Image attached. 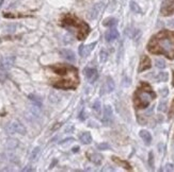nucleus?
<instances>
[{"label":"nucleus","instance_id":"1","mask_svg":"<svg viewBox=\"0 0 174 172\" xmlns=\"http://www.w3.org/2000/svg\"><path fill=\"white\" fill-rule=\"evenodd\" d=\"M49 69L57 75L60 77V79L57 81H52L51 85L56 88L61 89H75L79 84V78H78V71L75 67L71 65L65 64H57L49 66Z\"/></svg>","mask_w":174,"mask_h":172},{"label":"nucleus","instance_id":"2","mask_svg":"<svg viewBox=\"0 0 174 172\" xmlns=\"http://www.w3.org/2000/svg\"><path fill=\"white\" fill-rule=\"evenodd\" d=\"M152 53H162L169 58L174 57V33L162 31L152 38L149 44Z\"/></svg>","mask_w":174,"mask_h":172},{"label":"nucleus","instance_id":"3","mask_svg":"<svg viewBox=\"0 0 174 172\" xmlns=\"http://www.w3.org/2000/svg\"><path fill=\"white\" fill-rule=\"evenodd\" d=\"M61 26L66 29L75 30L77 38L79 40H84L90 32V27L88 24L82 22L81 19L76 17L73 14H66L64 15L61 19Z\"/></svg>","mask_w":174,"mask_h":172},{"label":"nucleus","instance_id":"4","mask_svg":"<svg viewBox=\"0 0 174 172\" xmlns=\"http://www.w3.org/2000/svg\"><path fill=\"white\" fill-rule=\"evenodd\" d=\"M155 98V93L147 84H142L135 93V106L137 108H145Z\"/></svg>","mask_w":174,"mask_h":172},{"label":"nucleus","instance_id":"5","mask_svg":"<svg viewBox=\"0 0 174 172\" xmlns=\"http://www.w3.org/2000/svg\"><path fill=\"white\" fill-rule=\"evenodd\" d=\"M5 130L9 134H15V133H18V134H26V129L25 126H22L20 122L16 121H11L10 123H7V126H5Z\"/></svg>","mask_w":174,"mask_h":172},{"label":"nucleus","instance_id":"6","mask_svg":"<svg viewBox=\"0 0 174 172\" xmlns=\"http://www.w3.org/2000/svg\"><path fill=\"white\" fill-rule=\"evenodd\" d=\"M162 15H170L174 13V0H164L161 7Z\"/></svg>","mask_w":174,"mask_h":172},{"label":"nucleus","instance_id":"7","mask_svg":"<svg viewBox=\"0 0 174 172\" xmlns=\"http://www.w3.org/2000/svg\"><path fill=\"white\" fill-rule=\"evenodd\" d=\"M15 61L14 56H7V57H1L0 58V68L7 70L12 67V65Z\"/></svg>","mask_w":174,"mask_h":172},{"label":"nucleus","instance_id":"8","mask_svg":"<svg viewBox=\"0 0 174 172\" xmlns=\"http://www.w3.org/2000/svg\"><path fill=\"white\" fill-rule=\"evenodd\" d=\"M84 75L87 80L89 81L90 83H94L96 81L98 77V73H97V70L94 68H86L84 69Z\"/></svg>","mask_w":174,"mask_h":172},{"label":"nucleus","instance_id":"9","mask_svg":"<svg viewBox=\"0 0 174 172\" xmlns=\"http://www.w3.org/2000/svg\"><path fill=\"white\" fill-rule=\"evenodd\" d=\"M112 90H114V82H113L112 78L108 77V78L106 79L105 84L103 85L101 95H104V93H111Z\"/></svg>","mask_w":174,"mask_h":172},{"label":"nucleus","instance_id":"10","mask_svg":"<svg viewBox=\"0 0 174 172\" xmlns=\"http://www.w3.org/2000/svg\"><path fill=\"white\" fill-rule=\"evenodd\" d=\"M103 121L106 124H109L112 121V108L110 105H106L104 108V117H103Z\"/></svg>","mask_w":174,"mask_h":172},{"label":"nucleus","instance_id":"11","mask_svg":"<svg viewBox=\"0 0 174 172\" xmlns=\"http://www.w3.org/2000/svg\"><path fill=\"white\" fill-rule=\"evenodd\" d=\"M95 45H96V43H92L90 44V45H87V46H84V45H81V46L79 47V54L80 56H88L89 54H90V52L92 50H93V48L95 47Z\"/></svg>","mask_w":174,"mask_h":172},{"label":"nucleus","instance_id":"12","mask_svg":"<svg viewBox=\"0 0 174 172\" xmlns=\"http://www.w3.org/2000/svg\"><path fill=\"white\" fill-rule=\"evenodd\" d=\"M102 5H103L102 3H96L94 7L91 9L90 12H89V15H88L89 19H95V18L97 17L98 13H99V10L102 9Z\"/></svg>","mask_w":174,"mask_h":172},{"label":"nucleus","instance_id":"13","mask_svg":"<svg viewBox=\"0 0 174 172\" xmlns=\"http://www.w3.org/2000/svg\"><path fill=\"white\" fill-rule=\"evenodd\" d=\"M105 37H106V40H107V42H112V40H116V38L119 37V32H118L116 29L112 28L106 33Z\"/></svg>","mask_w":174,"mask_h":172},{"label":"nucleus","instance_id":"14","mask_svg":"<svg viewBox=\"0 0 174 172\" xmlns=\"http://www.w3.org/2000/svg\"><path fill=\"white\" fill-rule=\"evenodd\" d=\"M61 55L65 60H67V61L69 62H75L76 61V57H75V54H74V52H73L72 50H69V49H63V50H61Z\"/></svg>","mask_w":174,"mask_h":172},{"label":"nucleus","instance_id":"15","mask_svg":"<svg viewBox=\"0 0 174 172\" xmlns=\"http://www.w3.org/2000/svg\"><path fill=\"white\" fill-rule=\"evenodd\" d=\"M151 67V61L147 56H143L141 58V63H140V67H139V71H143L145 69H147Z\"/></svg>","mask_w":174,"mask_h":172},{"label":"nucleus","instance_id":"16","mask_svg":"<svg viewBox=\"0 0 174 172\" xmlns=\"http://www.w3.org/2000/svg\"><path fill=\"white\" fill-rule=\"evenodd\" d=\"M140 137H141L143 141L145 142V144H150L151 141H152V136H151V134H150L147 131H145V130H142L140 131Z\"/></svg>","mask_w":174,"mask_h":172},{"label":"nucleus","instance_id":"17","mask_svg":"<svg viewBox=\"0 0 174 172\" xmlns=\"http://www.w3.org/2000/svg\"><path fill=\"white\" fill-rule=\"evenodd\" d=\"M88 157H89V159H90L92 163L98 165V164H101L103 156L101 154H98V153H91V154H88Z\"/></svg>","mask_w":174,"mask_h":172},{"label":"nucleus","instance_id":"18","mask_svg":"<svg viewBox=\"0 0 174 172\" xmlns=\"http://www.w3.org/2000/svg\"><path fill=\"white\" fill-rule=\"evenodd\" d=\"M79 139L84 144H89V143H91V141H92V137H91L90 133L84 132L82 134H80Z\"/></svg>","mask_w":174,"mask_h":172},{"label":"nucleus","instance_id":"19","mask_svg":"<svg viewBox=\"0 0 174 172\" xmlns=\"http://www.w3.org/2000/svg\"><path fill=\"white\" fill-rule=\"evenodd\" d=\"M116 25H118V20L116 18H108L104 22V26L106 27H114Z\"/></svg>","mask_w":174,"mask_h":172},{"label":"nucleus","instance_id":"20","mask_svg":"<svg viewBox=\"0 0 174 172\" xmlns=\"http://www.w3.org/2000/svg\"><path fill=\"white\" fill-rule=\"evenodd\" d=\"M113 161H116V164H119V165L121 166H123V168L127 169V170H130V166L127 164L126 161H121L120 158H118V157H113Z\"/></svg>","mask_w":174,"mask_h":172},{"label":"nucleus","instance_id":"21","mask_svg":"<svg viewBox=\"0 0 174 172\" xmlns=\"http://www.w3.org/2000/svg\"><path fill=\"white\" fill-rule=\"evenodd\" d=\"M29 98H30V100H32L39 108L42 106V101H41V99L39 97H36L35 95H29Z\"/></svg>","mask_w":174,"mask_h":172},{"label":"nucleus","instance_id":"22","mask_svg":"<svg viewBox=\"0 0 174 172\" xmlns=\"http://www.w3.org/2000/svg\"><path fill=\"white\" fill-rule=\"evenodd\" d=\"M168 78H169V75H168L167 72H160L159 75H157V80L160 81V82H166V81H168Z\"/></svg>","mask_w":174,"mask_h":172},{"label":"nucleus","instance_id":"23","mask_svg":"<svg viewBox=\"0 0 174 172\" xmlns=\"http://www.w3.org/2000/svg\"><path fill=\"white\" fill-rule=\"evenodd\" d=\"M130 9L131 11H134L135 13H140L141 12V10H140V7H139V5L135 1H131L130 2Z\"/></svg>","mask_w":174,"mask_h":172},{"label":"nucleus","instance_id":"24","mask_svg":"<svg viewBox=\"0 0 174 172\" xmlns=\"http://www.w3.org/2000/svg\"><path fill=\"white\" fill-rule=\"evenodd\" d=\"M155 64H156V67H158L160 69L166 67V62L163 61V60H161V58H157L156 61H155Z\"/></svg>","mask_w":174,"mask_h":172},{"label":"nucleus","instance_id":"25","mask_svg":"<svg viewBox=\"0 0 174 172\" xmlns=\"http://www.w3.org/2000/svg\"><path fill=\"white\" fill-rule=\"evenodd\" d=\"M93 111L96 114H99V112H101V102L99 101H95V103L93 104Z\"/></svg>","mask_w":174,"mask_h":172},{"label":"nucleus","instance_id":"26","mask_svg":"<svg viewBox=\"0 0 174 172\" xmlns=\"http://www.w3.org/2000/svg\"><path fill=\"white\" fill-rule=\"evenodd\" d=\"M16 146H17V140L10 139L9 141H7V147L10 148V149H14Z\"/></svg>","mask_w":174,"mask_h":172},{"label":"nucleus","instance_id":"27","mask_svg":"<svg viewBox=\"0 0 174 172\" xmlns=\"http://www.w3.org/2000/svg\"><path fill=\"white\" fill-rule=\"evenodd\" d=\"M39 153H40V148H39V147L34 148V150H33L32 153H31V156H30V158H31V159H35Z\"/></svg>","mask_w":174,"mask_h":172},{"label":"nucleus","instance_id":"28","mask_svg":"<svg viewBox=\"0 0 174 172\" xmlns=\"http://www.w3.org/2000/svg\"><path fill=\"white\" fill-rule=\"evenodd\" d=\"M107 57H108V53H107L106 51L103 50L102 52L99 53V60H101V62H106Z\"/></svg>","mask_w":174,"mask_h":172},{"label":"nucleus","instance_id":"29","mask_svg":"<svg viewBox=\"0 0 174 172\" xmlns=\"http://www.w3.org/2000/svg\"><path fill=\"white\" fill-rule=\"evenodd\" d=\"M97 148L99 149V150H108L109 148H110V146H109L108 143L103 142V143H98Z\"/></svg>","mask_w":174,"mask_h":172},{"label":"nucleus","instance_id":"30","mask_svg":"<svg viewBox=\"0 0 174 172\" xmlns=\"http://www.w3.org/2000/svg\"><path fill=\"white\" fill-rule=\"evenodd\" d=\"M166 108H167V102H166V101H162V102H160L159 105H158V111L164 112L166 111Z\"/></svg>","mask_w":174,"mask_h":172},{"label":"nucleus","instance_id":"31","mask_svg":"<svg viewBox=\"0 0 174 172\" xmlns=\"http://www.w3.org/2000/svg\"><path fill=\"white\" fill-rule=\"evenodd\" d=\"M149 157H150V159H149L150 166H151V168H153V167H154V157H153V153H152V152L150 153Z\"/></svg>","mask_w":174,"mask_h":172},{"label":"nucleus","instance_id":"32","mask_svg":"<svg viewBox=\"0 0 174 172\" xmlns=\"http://www.w3.org/2000/svg\"><path fill=\"white\" fill-rule=\"evenodd\" d=\"M174 116V101H173V103H172V105H171V111L170 113H169V117L170 118H172Z\"/></svg>","mask_w":174,"mask_h":172},{"label":"nucleus","instance_id":"33","mask_svg":"<svg viewBox=\"0 0 174 172\" xmlns=\"http://www.w3.org/2000/svg\"><path fill=\"white\" fill-rule=\"evenodd\" d=\"M71 141H74V138H66V139L60 141V144H64V143H69Z\"/></svg>","mask_w":174,"mask_h":172},{"label":"nucleus","instance_id":"34","mask_svg":"<svg viewBox=\"0 0 174 172\" xmlns=\"http://www.w3.org/2000/svg\"><path fill=\"white\" fill-rule=\"evenodd\" d=\"M168 95V88H163L162 90H161V96L162 97H166Z\"/></svg>","mask_w":174,"mask_h":172},{"label":"nucleus","instance_id":"35","mask_svg":"<svg viewBox=\"0 0 174 172\" xmlns=\"http://www.w3.org/2000/svg\"><path fill=\"white\" fill-rule=\"evenodd\" d=\"M79 119H80V120H82V121H84V119H86V117H84V111H81V113H80Z\"/></svg>","mask_w":174,"mask_h":172},{"label":"nucleus","instance_id":"36","mask_svg":"<svg viewBox=\"0 0 174 172\" xmlns=\"http://www.w3.org/2000/svg\"><path fill=\"white\" fill-rule=\"evenodd\" d=\"M166 167H167V169H166L167 171H172V170H173V166L170 165V164H168V165L166 166Z\"/></svg>","mask_w":174,"mask_h":172},{"label":"nucleus","instance_id":"37","mask_svg":"<svg viewBox=\"0 0 174 172\" xmlns=\"http://www.w3.org/2000/svg\"><path fill=\"white\" fill-rule=\"evenodd\" d=\"M78 150H79V147H75V148H73V152H74V153H77V152H78Z\"/></svg>","mask_w":174,"mask_h":172},{"label":"nucleus","instance_id":"38","mask_svg":"<svg viewBox=\"0 0 174 172\" xmlns=\"http://www.w3.org/2000/svg\"><path fill=\"white\" fill-rule=\"evenodd\" d=\"M22 171H32V169L31 168H25V169H22Z\"/></svg>","mask_w":174,"mask_h":172},{"label":"nucleus","instance_id":"39","mask_svg":"<svg viewBox=\"0 0 174 172\" xmlns=\"http://www.w3.org/2000/svg\"><path fill=\"white\" fill-rule=\"evenodd\" d=\"M169 25H170V26H172V27H174V19H173V20H171V22H170V24H169Z\"/></svg>","mask_w":174,"mask_h":172},{"label":"nucleus","instance_id":"40","mask_svg":"<svg viewBox=\"0 0 174 172\" xmlns=\"http://www.w3.org/2000/svg\"><path fill=\"white\" fill-rule=\"evenodd\" d=\"M173 85H174V80H173Z\"/></svg>","mask_w":174,"mask_h":172}]
</instances>
